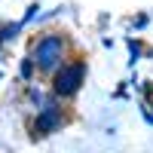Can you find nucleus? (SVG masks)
Returning <instances> with one entry per match:
<instances>
[{
	"label": "nucleus",
	"instance_id": "nucleus-1",
	"mask_svg": "<svg viewBox=\"0 0 153 153\" xmlns=\"http://www.w3.org/2000/svg\"><path fill=\"white\" fill-rule=\"evenodd\" d=\"M65 52H68V40L65 34H43L34 46V68L43 71V74H55L61 65H65Z\"/></svg>",
	"mask_w": 153,
	"mask_h": 153
},
{
	"label": "nucleus",
	"instance_id": "nucleus-2",
	"mask_svg": "<svg viewBox=\"0 0 153 153\" xmlns=\"http://www.w3.org/2000/svg\"><path fill=\"white\" fill-rule=\"evenodd\" d=\"M86 83V61H65L55 74H52V92L58 98H74L80 92V86Z\"/></svg>",
	"mask_w": 153,
	"mask_h": 153
},
{
	"label": "nucleus",
	"instance_id": "nucleus-3",
	"mask_svg": "<svg viewBox=\"0 0 153 153\" xmlns=\"http://www.w3.org/2000/svg\"><path fill=\"white\" fill-rule=\"evenodd\" d=\"M61 126H65V110H61L55 101H46L43 104V110L37 113V120H34V135H52V132H58Z\"/></svg>",
	"mask_w": 153,
	"mask_h": 153
},
{
	"label": "nucleus",
	"instance_id": "nucleus-4",
	"mask_svg": "<svg viewBox=\"0 0 153 153\" xmlns=\"http://www.w3.org/2000/svg\"><path fill=\"white\" fill-rule=\"evenodd\" d=\"M22 76H25V80H31V76H34V61H31V58L22 65Z\"/></svg>",
	"mask_w": 153,
	"mask_h": 153
},
{
	"label": "nucleus",
	"instance_id": "nucleus-5",
	"mask_svg": "<svg viewBox=\"0 0 153 153\" xmlns=\"http://www.w3.org/2000/svg\"><path fill=\"white\" fill-rule=\"evenodd\" d=\"M37 9H40V6H37V3H31V6H28V16H25V22H31V19H34V12H37ZM25 22H22V25H25Z\"/></svg>",
	"mask_w": 153,
	"mask_h": 153
}]
</instances>
